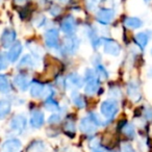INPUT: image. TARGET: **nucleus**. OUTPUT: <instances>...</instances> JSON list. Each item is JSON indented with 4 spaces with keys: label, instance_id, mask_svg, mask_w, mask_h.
<instances>
[{
    "label": "nucleus",
    "instance_id": "obj_44",
    "mask_svg": "<svg viewBox=\"0 0 152 152\" xmlns=\"http://www.w3.org/2000/svg\"><path fill=\"white\" fill-rule=\"evenodd\" d=\"M151 54H152V49H151Z\"/></svg>",
    "mask_w": 152,
    "mask_h": 152
},
{
    "label": "nucleus",
    "instance_id": "obj_6",
    "mask_svg": "<svg viewBox=\"0 0 152 152\" xmlns=\"http://www.w3.org/2000/svg\"><path fill=\"white\" fill-rule=\"evenodd\" d=\"M10 129L17 134H21L27 127V118L24 114H17L11 119L9 123Z\"/></svg>",
    "mask_w": 152,
    "mask_h": 152
},
{
    "label": "nucleus",
    "instance_id": "obj_11",
    "mask_svg": "<svg viewBox=\"0 0 152 152\" xmlns=\"http://www.w3.org/2000/svg\"><path fill=\"white\" fill-rule=\"evenodd\" d=\"M59 28H61V30L66 34V36L74 34L76 28H77L76 20L74 19L73 16H67V17L64 18V19L61 20Z\"/></svg>",
    "mask_w": 152,
    "mask_h": 152
},
{
    "label": "nucleus",
    "instance_id": "obj_35",
    "mask_svg": "<svg viewBox=\"0 0 152 152\" xmlns=\"http://www.w3.org/2000/svg\"><path fill=\"white\" fill-rule=\"evenodd\" d=\"M9 67V61H7V54L0 52V71L7 70Z\"/></svg>",
    "mask_w": 152,
    "mask_h": 152
},
{
    "label": "nucleus",
    "instance_id": "obj_20",
    "mask_svg": "<svg viewBox=\"0 0 152 152\" xmlns=\"http://www.w3.org/2000/svg\"><path fill=\"white\" fill-rule=\"evenodd\" d=\"M150 40V34L147 31H143V32H139V34H135L134 37V43L142 51L145 50V48L147 47L148 43Z\"/></svg>",
    "mask_w": 152,
    "mask_h": 152
},
{
    "label": "nucleus",
    "instance_id": "obj_33",
    "mask_svg": "<svg viewBox=\"0 0 152 152\" xmlns=\"http://www.w3.org/2000/svg\"><path fill=\"white\" fill-rule=\"evenodd\" d=\"M47 22H48V20H47V18L45 17L44 15L37 16V17L34 18V24L38 28L45 27V26H46V24H47Z\"/></svg>",
    "mask_w": 152,
    "mask_h": 152
},
{
    "label": "nucleus",
    "instance_id": "obj_15",
    "mask_svg": "<svg viewBox=\"0 0 152 152\" xmlns=\"http://www.w3.org/2000/svg\"><path fill=\"white\" fill-rule=\"evenodd\" d=\"M23 51V46L21 42H15L11 47L9 48V51L7 52V57L9 63H16L20 58Z\"/></svg>",
    "mask_w": 152,
    "mask_h": 152
},
{
    "label": "nucleus",
    "instance_id": "obj_8",
    "mask_svg": "<svg viewBox=\"0 0 152 152\" xmlns=\"http://www.w3.org/2000/svg\"><path fill=\"white\" fill-rule=\"evenodd\" d=\"M116 17V12L110 7H102L96 13V20L101 25H110Z\"/></svg>",
    "mask_w": 152,
    "mask_h": 152
},
{
    "label": "nucleus",
    "instance_id": "obj_12",
    "mask_svg": "<svg viewBox=\"0 0 152 152\" xmlns=\"http://www.w3.org/2000/svg\"><path fill=\"white\" fill-rule=\"evenodd\" d=\"M16 38H17V34L13 28H5L3 29L1 37H0V43L3 48L9 49L12 45L15 43Z\"/></svg>",
    "mask_w": 152,
    "mask_h": 152
},
{
    "label": "nucleus",
    "instance_id": "obj_10",
    "mask_svg": "<svg viewBox=\"0 0 152 152\" xmlns=\"http://www.w3.org/2000/svg\"><path fill=\"white\" fill-rule=\"evenodd\" d=\"M22 143L17 137L5 140L0 147V152H20L22 150Z\"/></svg>",
    "mask_w": 152,
    "mask_h": 152
},
{
    "label": "nucleus",
    "instance_id": "obj_1",
    "mask_svg": "<svg viewBox=\"0 0 152 152\" xmlns=\"http://www.w3.org/2000/svg\"><path fill=\"white\" fill-rule=\"evenodd\" d=\"M105 123L102 121L100 116L96 113H89L83 117L79 122V129L83 133L87 135H94L97 131L98 127L103 126Z\"/></svg>",
    "mask_w": 152,
    "mask_h": 152
},
{
    "label": "nucleus",
    "instance_id": "obj_37",
    "mask_svg": "<svg viewBox=\"0 0 152 152\" xmlns=\"http://www.w3.org/2000/svg\"><path fill=\"white\" fill-rule=\"evenodd\" d=\"M120 150H121V152H137V150L133 148V146L131 145V144L126 143V142L121 144Z\"/></svg>",
    "mask_w": 152,
    "mask_h": 152
},
{
    "label": "nucleus",
    "instance_id": "obj_7",
    "mask_svg": "<svg viewBox=\"0 0 152 152\" xmlns=\"http://www.w3.org/2000/svg\"><path fill=\"white\" fill-rule=\"evenodd\" d=\"M102 41V46H103V52L110 56H119L122 52V48H121L120 44L116 42L115 40L110 38H104L101 37Z\"/></svg>",
    "mask_w": 152,
    "mask_h": 152
},
{
    "label": "nucleus",
    "instance_id": "obj_14",
    "mask_svg": "<svg viewBox=\"0 0 152 152\" xmlns=\"http://www.w3.org/2000/svg\"><path fill=\"white\" fill-rule=\"evenodd\" d=\"M127 95L133 101H139L142 98V93H141V87L140 83H137L135 79L128 81L127 83Z\"/></svg>",
    "mask_w": 152,
    "mask_h": 152
},
{
    "label": "nucleus",
    "instance_id": "obj_41",
    "mask_svg": "<svg viewBox=\"0 0 152 152\" xmlns=\"http://www.w3.org/2000/svg\"><path fill=\"white\" fill-rule=\"evenodd\" d=\"M55 1H57V2H59V3H68L70 0H55Z\"/></svg>",
    "mask_w": 152,
    "mask_h": 152
},
{
    "label": "nucleus",
    "instance_id": "obj_23",
    "mask_svg": "<svg viewBox=\"0 0 152 152\" xmlns=\"http://www.w3.org/2000/svg\"><path fill=\"white\" fill-rule=\"evenodd\" d=\"M12 110V101L7 99L0 100V121L5 119Z\"/></svg>",
    "mask_w": 152,
    "mask_h": 152
},
{
    "label": "nucleus",
    "instance_id": "obj_24",
    "mask_svg": "<svg viewBox=\"0 0 152 152\" xmlns=\"http://www.w3.org/2000/svg\"><path fill=\"white\" fill-rule=\"evenodd\" d=\"M121 131L123 132V134L126 135L129 139H134L137 132H135V128L131 123L128 122H124L121 126Z\"/></svg>",
    "mask_w": 152,
    "mask_h": 152
},
{
    "label": "nucleus",
    "instance_id": "obj_16",
    "mask_svg": "<svg viewBox=\"0 0 152 152\" xmlns=\"http://www.w3.org/2000/svg\"><path fill=\"white\" fill-rule=\"evenodd\" d=\"M13 83L18 90H20L21 92H26L29 89L31 80H30L29 76L26 74H17L14 77Z\"/></svg>",
    "mask_w": 152,
    "mask_h": 152
},
{
    "label": "nucleus",
    "instance_id": "obj_38",
    "mask_svg": "<svg viewBox=\"0 0 152 152\" xmlns=\"http://www.w3.org/2000/svg\"><path fill=\"white\" fill-rule=\"evenodd\" d=\"M61 9L59 5L57 4H53L51 5L50 10H49V14H50L51 16H53V17H56V16H58L59 14H61Z\"/></svg>",
    "mask_w": 152,
    "mask_h": 152
},
{
    "label": "nucleus",
    "instance_id": "obj_26",
    "mask_svg": "<svg viewBox=\"0 0 152 152\" xmlns=\"http://www.w3.org/2000/svg\"><path fill=\"white\" fill-rule=\"evenodd\" d=\"M12 91L11 83L4 74H0V93L9 94Z\"/></svg>",
    "mask_w": 152,
    "mask_h": 152
},
{
    "label": "nucleus",
    "instance_id": "obj_22",
    "mask_svg": "<svg viewBox=\"0 0 152 152\" xmlns=\"http://www.w3.org/2000/svg\"><path fill=\"white\" fill-rule=\"evenodd\" d=\"M71 100L73 104L79 110H83L86 107V100L83 96L78 91H71Z\"/></svg>",
    "mask_w": 152,
    "mask_h": 152
},
{
    "label": "nucleus",
    "instance_id": "obj_31",
    "mask_svg": "<svg viewBox=\"0 0 152 152\" xmlns=\"http://www.w3.org/2000/svg\"><path fill=\"white\" fill-rule=\"evenodd\" d=\"M108 96H110L112 99L118 100L122 97V92H121L120 88L117 87V86H113L108 89Z\"/></svg>",
    "mask_w": 152,
    "mask_h": 152
},
{
    "label": "nucleus",
    "instance_id": "obj_25",
    "mask_svg": "<svg viewBox=\"0 0 152 152\" xmlns=\"http://www.w3.org/2000/svg\"><path fill=\"white\" fill-rule=\"evenodd\" d=\"M89 148L91 152H107V150L101 146L99 137H93L92 140L89 142Z\"/></svg>",
    "mask_w": 152,
    "mask_h": 152
},
{
    "label": "nucleus",
    "instance_id": "obj_4",
    "mask_svg": "<svg viewBox=\"0 0 152 152\" xmlns=\"http://www.w3.org/2000/svg\"><path fill=\"white\" fill-rule=\"evenodd\" d=\"M80 39L75 34H70V36H66L64 39V42L61 46H59L61 51L63 54L65 55H74L77 51H78L79 47H80Z\"/></svg>",
    "mask_w": 152,
    "mask_h": 152
},
{
    "label": "nucleus",
    "instance_id": "obj_29",
    "mask_svg": "<svg viewBox=\"0 0 152 152\" xmlns=\"http://www.w3.org/2000/svg\"><path fill=\"white\" fill-rule=\"evenodd\" d=\"M44 107L46 108L47 110L52 113H57L61 110V105L57 101H55L53 98H49V99H46L44 102Z\"/></svg>",
    "mask_w": 152,
    "mask_h": 152
},
{
    "label": "nucleus",
    "instance_id": "obj_34",
    "mask_svg": "<svg viewBox=\"0 0 152 152\" xmlns=\"http://www.w3.org/2000/svg\"><path fill=\"white\" fill-rule=\"evenodd\" d=\"M86 7L89 12H95L99 7V3L101 0H85Z\"/></svg>",
    "mask_w": 152,
    "mask_h": 152
},
{
    "label": "nucleus",
    "instance_id": "obj_9",
    "mask_svg": "<svg viewBox=\"0 0 152 152\" xmlns=\"http://www.w3.org/2000/svg\"><path fill=\"white\" fill-rule=\"evenodd\" d=\"M66 88L71 91H77L83 87V77H81L78 73L72 72L65 78Z\"/></svg>",
    "mask_w": 152,
    "mask_h": 152
},
{
    "label": "nucleus",
    "instance_id": "obj_43",
    "mask_svg": "<svg viewBox=\"0 0 152 152\" xmlns=\"http://www.w3.org/2000/svg\"><path fill=\"white\" fill-rule=\"evenodd\" d=\"M150 1H151V0H144V2H145V3H149Z\"/></svg>",
    "mask_w": 152,
    "mask_h": 152
},
{
    "label": "nucleus",
    "instance_id": "obj_19",
    "mask_svg": "<svg viewBox=\"0 0 152 152\" xmlns=\"http://www.w3.org/2000/svg\"><path fill=\"white\" fill-rule=\"evenodd\" d=\"M45 88L46 86L43 85L42 83H39V81H31L29 87V92H30V96L32 98H43L45 94Z\"/></svg>",
    "mask_w": 152,
    "mask_h": 152
},
{
    "label": "nucleus",
    "instance_id": "obj_30",
    "mask_svg": "<svg viewBox=\"0 0 152 152\" xmlns=\"http://www.w3.org/2000/svg\"><path fill=\"white\" fill-rule=\"evenodd\" d=\"M27 47L30 51V54L34 55L36 58L41 59V57H42V55H43V50L41 49L40 46L36 45L34 43H31V44H27Z\"/></svg>",
    "mask_w": 152,
    "mask_h": 152
},
{
    "label": "nucleus",
    "instance_id": "obj_42",
    "mask_svg": "<svg viewBox=\"0 0 152 152\" xmlns=\"http://www.w3.org/2000/svg\"><path fill=\"white\" fill-rule=\"evenodd\" d=\"M149 77H152V68L150 69V71H149Z\"/></svg>",
    "mask_w": 152,
    "mask_h": 152
},
{
    "label": "nucleus",
    "instance_id": "obj_27",
    "mask_svg": "<svg viewBox=\"0 0 152 152\" xmlns=\"http://www.w3.org/2000/svg\"><path fill=\"white\" fill-rule=\"evenodd\" d=\"M28 152H47V146L42 141H34L28 147Z\"/></svg>",
    "mask_w": 152,
    "mask_h": 152
},
{
    "label": "nucleus",
    "instance_id": "obj_39",
    "mask_svg": "<svg viewBox=\"0 0 152 152\" xmlns=\"http://www.w3.org/2000/svg\"><path fill=\"white\" fill-rule=\"evenodd\" d=\"M143 116L146 120L152 121V107L151 106H146L143 110Z\"/></svg>",
    "mask_w": 152,
    "mask_h": 152
},
{
    "label": "nucleus",
    "instance_id": "obj_2",
    "mask_svg": "<svg viewBox=\"0 0 152 152\" xmlns=\"http://www.w3.org/2000/svg\"><path fill=\"white\" fill-rule=\"evenodd\" d=\"M83 93L88 96H94L100 90V78L95 70L87 68L83 74Z\"/></svg>",
    "mask_w": 152,
    "mask_h": 152
},
{
    "label": "nucleus",
    "instance_id": "obj_36",
    "mask_svg": "<svg viewBox=\"0 0 152 152\" xmlns=\"http://www.w3.org/2000/svg\"><path fill=\"white\" fill-rule=\"evenodd\" d=\"M61 121V115L59 114V112L53 113V114L48 118L49 124H56V123H59Z\"/></svg>",
    "mask_w": 152,
    "mask_h": 152
},
{
    "label": "nucleus",
    "instance_id": "obj_13",
    "mask_svg": "<svg viewBox=\"0 0 152 152\" xmlns=\"http://www.w3.org/2000/svg\"><path fill=\"white\" fill-rule=\"evenodd\" d=\"M85 34L87 36V38L89 39L90 43H91L92 47L94 49H98L102 45L101 38L98 36L97 29L94 26H87L85 30Z\"/></svg>",
    "mask_w": 152,
    "mask_h": 152
},
{
    "label": "nucleus",
    "instance_id": "obj_40",
    "mask_svg": "<svg viewBox=\"0 0 152 152\" xmlns=\"http://www.w3.org/2000/svg\"><path fill=\"white\" fill-rule=\"evenodd\" d=\"M14 1H15L16 4H18V5H22V4H24V3H25L26 1H28V0H14Z\"/></svg>",
    "mask_w": 152,
    "mask_h": 152
},
{
    "label": "nucleus",
    "instance_id": "obj_28",
    "mask_svg": "<svg viewBox=\"0 0 152 152\" xmlns=\"http://www.w3.org/2000/svg\"><path fill=\"white\" fill-rule=\"evenodd\" d=\"M95 72L97 73L98 77L100 78V80H104V79H107L108 76H110V73H108L107 69L102 65V63H97L95 64Z\"/></svg>",
    "mask_w": 152,
    "mask_h": 152
},
{
    "label": "nucleus",
    "instance_id": "obj_32",
    "mask_svg": "<svg viewBox=\"0 0 152 152\" xmlns=\"http://www.w3.org/2000/svg\"><path fill=\"white\" fill-rule=\"evenodd\" d=\"M64 130H65V132L67 133V134L73 137V135L75 134V132H76L75 123H74L73 121H71V120L67 121V122L65 123V125H64Z\"/></svg>",
    "mask_w": 152,
    "mask_h": 152
},
{
    "label": "nucleus",
    "instance_id": "obj_17",
    "mask_svg": "<svg viewBox=\"0 0 152 152\" xmlns=\"http://www.w3.org/2000/svg\"><path fill=\"white\" fill-rule=\"evenodd\" d=\"M30 126L34 129H39L44 125L45 122V116L44 113L40 110H34L30 113Z\"/></svg>",
    "mask_w": 152,
    "mask_h": 152
},
{
    "label": "nucleus",
    "instance_id": "obj_3",
    "mask_svg": "<svg viewBox=\"0 0 152 152\" xmlns=\"http://www.w3.org/2000/svg\"><path fill=\"white\" fill-rule=\"evenodd\" d=\"M100 114L104 117L106 120V124L110 123L112 120H114L115 117L118 115L119 113V104L117 100L114 99H108L104 100L101 104H100Z\"/></svg>",
    "mask_w": 152,
    "mask_h": 152
},
{
    "label": "nucleus",
    "instance_id": "obj_5",
    "mask_svg": "<svg viewBox=\"0 0 152 152\" xmlns=\"http://www.w3.org/2000/svg\"><path fill=\"white\" fill-rule=\"evenodd\" d=\"M45 46L50 50H56L59 48V31L57 28L51 27L44 34Z\"/></svg>",
    "mask_w": 152,
    "mask_h": 152
},
{
    "label": "nucleus",
    "instance_id": "obj_21",
    "mask_svg": "<svg viewBox=\"0 0 152 152\" xmlns=\"http://www.w3.org/2000/svg\"><path fill=\"white\" fill-rule=\"evenodd\" d=\"M143 24L144 22L139 17H126L124 19V26L129 29H139Z\"/></svg>",
    "mask_w": 152,
    "mask_h": 152
},
{
    "label": "nucleus",
    "instance_id": "obj_18",
    "mask_svg": "<svg viewBox=\"0 0 152 152\" xmlns=\"http://www.w3.org/2000/svg\"><path fill=\"white\" fill-rule=\"evenodd\" d=\"M39 61H40V59L36 58L34 55H31L30 53H28V54L23 55V57H22V58L19 61V63H18L17 67L20 68V69H21V68L34 69V68L39 65Z\"/></svg>",
    "mask_w": 152,
    "mask_h": 152
}]
</instances>
